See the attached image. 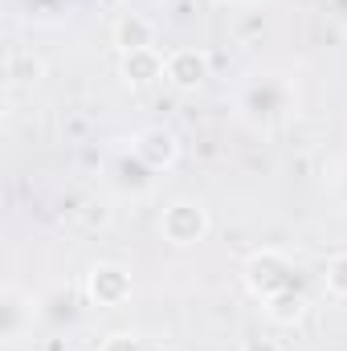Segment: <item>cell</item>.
<instances>
[{
	"mask_svg": "<svg viewBox=\"0 0 347 351\" xmlns=\"http://www.w3.org/2000/svg\"><path fill=\"white\" fill-rule=\"evenodd\" d=\"M119 74L127 86H156L164 78V53L160 49H135L119 58Z\"/></svg>",
	"mask_w": 347,
	"mask_h": 351,
	"instance_id": "11",
	"label": "cell"
},
{
	"mask_svg": "<svg viewBox=\"0 0 347 351\" xmlns=\"http://www.w3.org/2000/svg\"><path fill=\"white\" fill-rule=\"evenodd\" d=\"M98 351H168L156 335H143V331H115V335H106Z\"/></svg>",
	"mask_w": 347,
	"mask_h": 351,
	"instance_id": "13",
	"label": "cell"
},
{
	"mask_svg": "<svg viewBox=\"0 0 347 351\" xmlns=\"http://www.w3.org/2000/svg\"><path fill=\"white\" fill-rule=\"evenodd\" d=\"M115 45H119V53L156 49V21L143 16V12H123L115 21Z\"/></svg>",
	"mask_w": 347,
	"mask_h": 351,
	"instance_id": "10",
	"label": "cell"
},
{
	"mask_svg": "<svg viewBox=\"0 0 347 351\" xmlns=\"http://www.w3.org/2000/svg\"><path fill=\"white\" fill-rule=\"evenodd\" d=\"M78 315H82V306H78V290H70V286H53L45 298H37V319L49 323L53 331L78 323Z\"/></svg>",
	"mask_w": 347,
	"mask_h": 351,
	"instance_id": "9",
	"label": "cell"
},
{
	"mask_svg": "<svg viewBox=\"0 0 347 351\" xmlns=\"http://www.w3.org/2000/svg\"><path fill=\"white\" fill-rule=\"evenodd\" d=\"M241 351H282V343L270 335H250V339H241Z\"/></svg>",
	"mask_w": 347,
	"mask_h": 351,
	"instance_id": "16",
	"label": "cell"
},
{
	"mask_svg": "<svg viewBox=\"0 0 347 351\" xmlns=\"http://www.w3.org/2000/svg\"><path fill=\"white\" fill-rule=\"evenodd\" d=\"M307 306H311L307 290H294V294H282V298H270V302H261L265 319H270V323H278V327H294V323L307 315Z\"/></svg>",
	"mask_w": 347,
	"mask_h": 351,
	"instance_id": "12",
	"label": "cell"
},
{
	"mask_svg": "<svg viewBox=\"0 0 347 351\" xmlns=\"http://www.w3.org/2000/svg\"><path fill=\"white\" fill-rule=\"evenodd\" d=\"M33 319H37L33 294H25L21 286L8 282L0 290V343H21L33 331Z\"/></svg>",
	"mask_w": 347,
	"mask_h": 351,
	"instance_id": "7",
	"label": "cell"
},
{
	"mask_svg": "<svg viewBox=\"0 0 347 351\" xmlns=\"http://www.w3.org/2000/svg\"><path fill=\"white\" fill-rule=\"evenodd\" d=\"M331 188H335V200L347 208V156L339 160V168H335V176H331Z\"/></svg>",
	"mask_w": 347,
	"mask_h": 351,
	"instance_id": "15",
	"label": "cell"
},
{
	"mask_svg": "<svg viewBox=\"0 0 347 351\" xmlns=\"http://www.w3.org/2000/svg\"><path fill=\"white\" fill-rule=\"evenodd\" d=\"M208 70H213V62H208V53L196 49V45H180V49H168V53H164V82L176 86V90H184V94H192V90L204 86Z\"/></svg>",
	"mask_w": 347,
	"mask_h": 351,
	"instance_id": "6",
	"label": "cell"
},
{
	"mask_svg": "<svg viewBox=\"0 0 347 351\" xmlns=\"http://www.w3.org/2000/svg\"><path fill=\"white\" fill-rule=\"evenodd\" d=\"M241 282H246V290H250L258 302L294 294V290H307L298 262H294L290 254H282V250H254V254L246 258V265H241Z\"/></svg>",
	"mask_w": 347,
	"mask_h": 351,
	"instance_id": "2",
	"label": "cell"
},
{
	"mask_svg": "<svg viewBox=\"0 0 347 351\" xmlns=\"http://www.w3.org/2000/svg\"><path fill=\"white\" fill-rule=\"evenodd\" d=\"M323 286H327L331 298L347 302V250L327 258V265H323Z\"/></svg>",
	"mask_w": 347,
	"mask_h": 351,
	"instance_id": "14",
	"label": "cell"
},
{
	"mask_svg": "<svg viewBox=\"0 0 347 351\" xmlns=\"http://www.w3.org/2000/svg\"><path fill=\"white\" fill-rule=\"evenodd\" d=\"M233 4H254V0H233Z\"/></svg>",
	"mask_w": 347,
	"mask_h": 351,
	"instance_id": "19",
	"label": "cell"
},
{
	"mask_svg": "<svg viewBox=\"0 0 347 351\" xmlns=\"http://www.w3.org/2000/svg\"><path fill=\"white\" fill-rule=\"evenodd\" d=\"M135 282H131V269L119 262H94L86 269V298L102 311H115L131 298Z\"/></svg>",
	"mask_w": 347,
	"mask_h": 351,
	"instance_id": "4",
	"label": "cell"
},
{
	"mask_svg": "<svg viewBox=\"0 0 347 351\" xmlns=\"http://www.w3.org/2000/svg\"><path fill=\"white\" fill-rule=\"evenodd\" d=\"M156 180H160V172L147 168V164L135 156V147H123V152L106 164V184H110L119 196H147V192L156 188Z\"/></svg>",
	"mask_w": 347,
	"mask_h": 351,
	"instance_id": "5",
	"label": "cell"
},
{
	"mask_svg": "<svg viewBox=\"0 0 347 351\" xmlns=\"http://www.w3.org/2000/svg\"><path fill=\"white\" fill-rule=\"evenodd\" d=\"M298 110V90L278 70H258L237 86V119L254 131L282 127Z\"/></svg>",
	"mask_w": 347,
	"mask_h": 351,
	"instance_id": "1",
	"label": "cell"
},
{
	"mask_svg": "<svg viewBox=\"0 0 347 351\" xmlns=\"http://www.w3.org/2000/svg\"><path fill=\"white\" fill-rule=\"evenodd\" d=\"M131 147H135V156H139L147 168H156V172H168V168H176V160H180V139H176V131H168V127H147V131H139V135L131 139Z\"/></svg>",
	"mask_w": 347,
	"mask_h": 351,
	"instance_id": "8",
	"label": "cell"
},
{
	"mask_svg": "<svg viewBox=\"0 0 347 351\" xmlns=\"http://www.w3.org/2000/svg\"><path fill=\"white\" fill-rule=\"evenodd\" d=\"M323 8H327V16H331L339 29H347V0H323Z\"/></svg>",
	"mask_w": 347,
	"mask_h": 351,
	"instance_id": "17",
	"label": "cell"
},
{
	"mask_svg": "<svg viewBox=\"0 0 347 351\" xmlns=\"http://www.w3.org/2000/svg\"><path fill=\"white\" fill-rule=\"evenodd\" d=\"M62 4H66V0H29L33 12H62Z\"/></svg>",
	"mask_w": 347,
	"mask_h": 351,
	"instance_id": "18",
	"label": "cell"
},
{
	"mask_svg": "<svg viewBox=\"0 0 347 351\" xmlns=\"http://www.w3.org/2000/svg\"><path fill=\"white\" fill-rule=\"evenodd\" d=\"M208 229H213V221H208V208H204L200 200H172V204L160 213V233H164L172 245H180V250L204 241Z\"/></svg>",
	"mask_w": 347,
	"mask_h": 351,
	"instance_id": "3",
	"label": "cell"
}]
</instances>
